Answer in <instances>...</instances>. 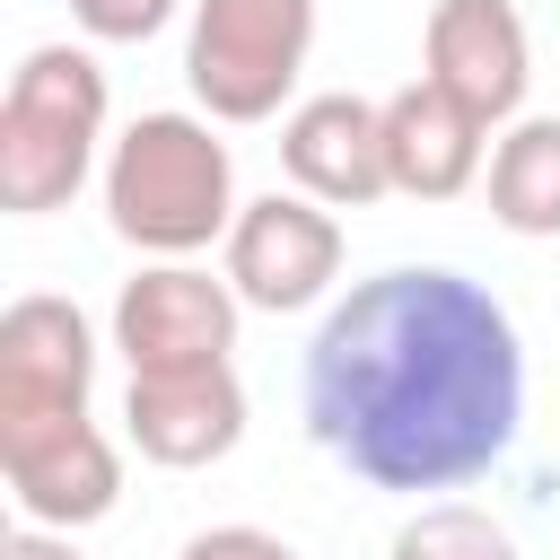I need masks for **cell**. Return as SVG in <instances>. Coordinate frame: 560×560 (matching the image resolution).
Returning a JSON list of instances; mask_svg holds the SVG:
<instances>
[{
	"label": "cell",
	"mask_w": 560,
	"mask_h": 560,
	"mask_svg": "<svg viewBox=\"0 0 560 560\" xmlns=\"http://www.w3.org/2000/svg\"><path fill=\"white\" fill-rule=\"evenodd\" d=\"M516 420L525 341L446 262L359 280L306 341V438L376 490H455L516 446Z\"/></svg>",
	"instance_id": "obj_1"
},
{
	"label": "cell",
	"mask_w": 560,
	"mask_h": 560,
	"mask_svg": "<svg viewBox=\"0 0 560 560\" xmlns=\"http://www.w3.org/2000/svg\"><path fill=\"white\" fill-rule=\"evenodd\" d=\"M236 158L201 114H140L105 149V219L122 245L184 262L236 228Z\"/></svg>",
	"instance_id": "obj_2"
},
{
	"label": "cell",
	"mask_w": 560,
	"mask_h": 560,
	"mask_svg": "<svg viewBox=\"0 0 560 560\" xmlns=\"http://www.w3.org/2000/svg\"><path fill=\"white\" fill-rule=\"evenodd\" d=\"M105 140V70L79 44H35L0 96V210L44 219L96 175Z\"/></svg>",
	"instance_id": "obj_3"
},
{
	"label": "cell",
	"mask_w": 560,
	"mask_h": 560,
	"mask_svg": "<svg viewBox=\"0 0 560 560\" xmlns=\"http://www.w3.org/2000/svg\"><path fill=\"white\" fill-rule=\"evenodd\" d=\"M315 52V0H192L184 79L210 122H271Z\"/></svg>",
	"instance_id": "obj_4"
},
{
	"label": "cell",
	"mask_w": 560,
	"mask_h": 560,
	"mask_svg": "<svg viewBox=\"0 0 560 560\" xmlns=\"http://www.w3.org/2000/svg\"><path fill=\"white\" fill-rule=\"evenodd\" d=\"M228 280L262 315H306L341 280V219L315 192H262L228 228Z\"/></svg>",
	"instance_id": "obj_5"
},
{
	"label": "cell",
	"mask_w": 560,
	"mask_h": 560,
	"mask_svg": "<svg viewBox=\"0 0 560 560\" xmlns=\"http://www.w3.org/2000/svg\"><path fill=\"white\" fill-rule=\"evenodd\" d=\"M236 280L201 271V262H149L122 280L114 298V350L131 359V376L158 368H219L236 350Z\"/></svg>",
	"instance_id": "obj_6"
},
{
	"label": "cell",
	"mask_w": 560,
	"mask_h": 560,
	"mask_svg": "<svg viewBox=\"0 0 560 560\" xmlns=\"http://www.w3.org/2000/svg\"><path fill=\"white\" fill-rule=\"evenodd\" d=\"M0 472H9L18 516L26 525H61V534L114 516V499H122V455H114V438L88 411L0 420Z\"/></svg>",
	"instance_id": "obj_7"
},
{
	"label": "cell",
	"mask_w": 560,
	"mask_h": 560,
	"mask_svg": "<svg viewBox=\"0 0 560 560\" xmlns=\"http://www.w3.org/2000/svg\"><path fill=\"white\" fill-rule=\"evenodd\" d=\"M420 61L446 96H464L490 131L516 122L525 88H534V35L516 18V0H429V35Z\"/></svg>",
	"instance_id": "obj_8"
},
{
	"label": "cell",
	"mask_w": 560,
	"mask_h": 560,
	"mask_svg": "<svg viewBox=\"0 0 560 560\" xmlns=\"http://www.w3.org/2000/svg\"><path fill=\"white\" fill-rule=\"evenodd\" d=\"M122 438L166 464V472H201L219 455H236L245 438V385L236 368H158V376H131L122 394Z\"/></svg>",
	"instance_id": "obj_9"
},
{
	"label": "cell",
	"mask_w": 560,
	"mask_h": 560,
	"mask_svg": "<svg viewBox=\"0 0 560 560\" xmlns=\"http://www.w3.org/2000/svg\"><path fill=\"white\" fill-rule=\"evenodd\" d=\"M96 385V332L70 298L35 289L0 315V420H61L88 411Z\"/></svg>",
	"instance_id": "obj_10"
},
{
	"label": "cell",
	"mask_w": 560,
	"mask_h": 560,
	"mask_svg": "<svg viewBox=\"0 0 560 560\" xmlns=\"http://www.w3.org/2000/svg\"><path fill=\"white\" fill-rule=\"evenodd\" d=\"M280 166L298 192H315L324 210H368L376 192H394L385 175V105L332 88V96H306L289 122H280Z\"/></svg>",
	"instance_id": "obj_11"
},
{
	"label": "cell",
	"mask_w": 560,
	"mask_h": 560,
	"mask_svg": "<svg viewBox=\"0 0 560 560\" xmlns=\"http://www.w3.org/2000/svg\"><path fill=\"white\" fill-rule=\"evenodd\" d=\"M481 140H490V122L464 96H446L429 70L385 96V175L411 201H455L481 175Z\"/></svg>",
	"instance_id": "obj_12"
},
{
	"label": "cell",
	"mask_w": 560,
	"mask_h": 560,
	"mask_svg": "<svg viewBox=\"0 0 560 560\" xmlns=\"http://www.w3.org/2000/svg\"><path fill=\"white\" fill-rule=\"evenodd\" d=\"M490 219L508 236H560V114H525L490 149Z\"/></svg>",
	"instance_id": "obj_13"
},
{
	"label": "cell",
	"mask_w": 560,
	"mask_h": 560,
	"mask_svg": "<svg viewBox=\"0 0 560 560\" xmlns=\"http://www.w3.org/2000/svg\"><path fill=\"white\" fill-rule=\"evenodd\" d=\"M394 560H516V534L464 499H438L394 534Z\"/></svg>",
	"instance_id": "obj_14"
},
{
	"label": "cell",
	"mask_w": 560,
	"mask_h": 560,
	"mask_svg": "<svg viewBox=\"0 0 560 560\" xmlns=\"http://www.w3.org/2000/svg\"><path fill=\"white\" fill-rule=\"evenodd\" d=\"M184 0H70V18L96 35V44H149Z\"/></svg>",
	"instance_id": "obj_15"
},
{
	"label": "cell",
	"mask_w": 560,
	"mask_h": 560,
	"mask_svg": "<svg viewBox=\"0 0 560 560\" xmlns=\"http://www.w3.org/2000/svg\"><path fill=\"white\" fill-rule=\"evenodd\" d=\"M175 560H306V551H289V542L262 534V525H201Z\"/></svg>",
	"instance_id": "obj_16"
},
{
	"label": "cell",
	"mask_w": 560,
	"mask_h": 560,
	"mask_svg": "<svg viewBox=\"0 0 560 560\" xmlns=\"http://www.w3.org/2000/svg\"><path fill=\"white\" fill-rule=\"evenodd\" d=\"M0 560H88V551H79L61 525H18V534L0 542Z\"/></svg>",
	"instance_id": "obj_17"
}]
</instances>
